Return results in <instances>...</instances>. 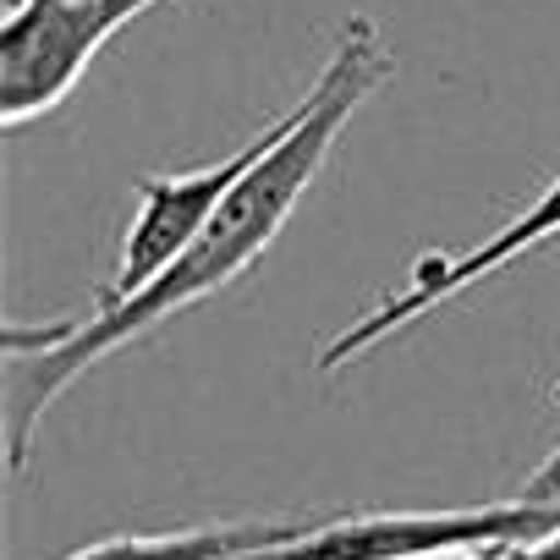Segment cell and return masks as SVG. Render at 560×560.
<instances>
[{
  "label": "cell",
  "mask_w": 560,
  "mask_h": 560,
  "mask_svg": "<svg viewBox=\"0 0 560 560\" xmlns=\"http://www.w3.org/2000/svg\"><path fill=\"white\" fill-rule=\"evenodd\" d=\"M555 231H560V176H555L516 220H505L489 242H478V247H467V253H423V258L412 264V280H407L401 292L380 298L358 325H347V330L319 352V374H336V369L358 363L363 352H374L380 341H390L401 325H412V319H423L429 308L451 303L462 287L494 275V269L511 264L522 247H533V242H544V236H555ZM555 401H560V385H555Z\"/></svg>",
  "instance_id": "obj_4"
},
{
  "label": "cell",
  "mask_w": 560,
  "mask_h": 560,
  "mask_svg": "<svg viewBox=\"0 0 560 560\" xmlns=\"http://www.w3.org/2000/svg\"><path fill=\"white\" fill-rule=\"evenodd\" d=\"M511 560H560V527L533 538V544H522V549H511Z\"/></svg>",
  "instance_id": "obj_8"
},
{
  "label": "cell",
  "mask_w": 560,
  "mask_h": 560,
  "mask_svg": "<svg viewBox=\"0 0 560 560\" xmlns=\"http://www.w3.org/2000/svg\"><path fill=\"white\" fill-rule=\"evenodd\" d=\"M154 7L165 0H18L0 28V121L18 132L56 110L105 39Z\"/></svg>",
  "instance_id": "obj_3"
},
{
  "label": "cell",
  "mask_w": 560,
  "mask_h": 560,
  "mask_svg": "<svg viewBox=\"0 0 560 560\" xmlns=\"http://www.w3.org/2000/svg\"><path fill=\"white\" fill-rule=\"evenodd\" d=\"M522 500H544V505H560V445L527 472L522 483Z\"/></svg>",
  "instance_id": "obj_7"
},
{
  "label": "cell",
  "mask_w": 560,
  "mask_h": 560,
  "mask_svg": "<svg viewBox=\"0 0 560 560\" xmlns=\"http://www.w3.org/2000/svg\"><path fill=\"white\" fill-rule=\"evenodd\" d=\"M396 72L380 28L369 18H352L325 61V72L314 78V89L292 105V121L280 132V143L225 192V203L203 220V231L121 303H94V314L83 319H61L45 330H12V352H18V374H12V472L28 467L34 456V429L50 412V401L100 358L132 347L138 336H149L154 325H165L171 314L192 308L198 298L225 292L231 280H242L264 247L287 231L292 209L303 203V192L314 187V176L325 171L341 127L352 121V110Z\"/></svg>",
  "instance_id": "obj_1"
},
{
  "label": "cell",
  "mask_w": 560,
  "mask_h": 560,
  "mask_svg": "<svg viewBox=\"0 0 560 560\" xmlns=\"http://www.w3.org/2000/svg\"><path fill=\"white\" fill-rule=\"evenodd\" d=\"M423 560H511V549H462V555H423Z\"/></svg>",
  "instance_id": "obj_9"
},
{
  "label": "cell",
  "mask_w": 560,
  "mask_h": 560,
  "mask_svg": "<svg viewBox=\"0 0 560 560\" xmlns=\"http://www.w3.org/2000/svg\"><path fill=\"white\" fill-rule=\"evenodd\" d=\"M560 527V505L494 500L451 511H358L336 522H308L292 544L258 549L247 560H423L462 549H522Z\"/></svg>",
  "instance_id": "obj_2"
},
{
  "label": "cell",
  "mask_w": 560,
  "mask_h": 560,
  "mask_svg": "<svg viewBox=\"0 0 560 560\" xmlns=\"http://www.w3.org/2000/svg\"><path fill=\"white\" fill-rule=\"evenodd\" d=\"M303 527L308 522H209V527H171V533H121L67 560H247L258 549L292 544Z\"/></svg>",
  "instance_id": "obj_6"
},
{
  "label": "cell",
  "mask_w": 560,
  "mask_h": 560,
  "mask_svg": "<svg viewBox=\"0 0 560 560\" xmlns=\"http://www.w3.org/2000/svg\"><path fill=\"white\" fill-rule=\"evenodd\" d=\"M292 110L275 116L253 143H242L236 154H225L220 165H198V171H176V176H143L138 182V214L121 236V258H116V280L94 298V303H121L132 298L138 287H149V280L203 231V220L225 203V192L280 143V132H287Z\"/></svg>",
  "instance_id": "obj_5"
}]
</instances>
